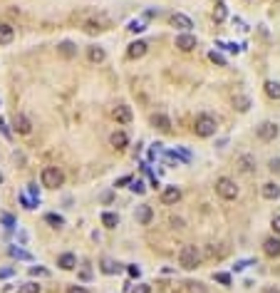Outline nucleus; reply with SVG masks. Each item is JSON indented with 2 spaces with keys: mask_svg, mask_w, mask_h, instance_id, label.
<instances>
[{
  "mask_svg": "<svg viewBox=\"0 0 280 293\" xmlns=\"http://www.w3.org/2000/svg\"><path fill=\"white\" fill-rule=\"evenodd\" d=\"M171 226H174V228H184V219H171Z\"/></svg>",
  "mask_w": 280,
  "mask_h": 293,
  "instance_id": "79ce46f5",
  "label": "nucleus"
},
{
  "mask_svg": "<svg viewBox=\"0 0 280 293\" xmlns=\"http://www.w3.org/2000/svg\"><path fill=\"white\" fill-rule=\"evenodd\" d=\"M213 17H216L218 23L226 17V5H223V3H218V5H216V10H213Z\"/></svg>",
  "mask_w": 280,
  "mask_h": 293,
  "instance_id": "7c9ffc66",
  "label": "nucleus"
},
{
  "mask_svg": "<svg viewBox=\"0 0 280 293\" xmlns=\"http://www.w3.org/2000/svg\"><path fill=\"white\" fill-rule=\"evenodd\" d=\"M233 107L238 112H248L250 110V97L248 95H235L233 97Z\"/></svg>",
  "mask_w": 280,
  "mask_h": 293,
  "instance_id": "4be33fe9",
  "label": "nucleus"
},
{
  "mask_svg": "<svg viewBox=\"0 0 280 293\" xmlns=\"http://www.w3.org/2000/svg\"><path fill=\"white\" fill-rule=\"evenodd\" d=\"M152 127L159 130V132H171V117L164 114V112H156L152 114Z\"/></svg>",
  "mask_w": 280,
  "mask_h": 293,
  "instance_id": "f8f14e48",
  "label": "nucleus"
},
{
  "mask_svg": "<svg viewBox=\"0 0 280 293\" xmlns=\"http://www.w3.org/2000/svg\"><path fill=\"white\" fill-rule=\"evenodd\" d=\"M213 278H216L218 283H223V286H231V274H223V271H218V274H213Z\"/></svg>",
  "mask_w": 280,
  "mask_h": 293,
  "instance_id": "c756f323",
  "label": "nucleus"
},
{
  "mask_svg": "<svg viewBox=\"0 0 280 293\" xmlns=\"http://www.w3.org/2000/svg\"><path fill=\"white\" fill-rule=\"evenodd\" d=\"M45 221H47V224H52L55 228H60V226L64 224V219H62L60 214H47V216H45Z\"/></svg>",
  "mask_w": 280,
  "mask_h": 293,
  "instance_id": "cd10ccee",
  "label": "nucleus"
},
{
  "mask_svg": "<svg viewBox=\"0 0 280 293\" xmlns=\"http://www.w3.org/2000/svg\"><path fill=\"white\" fill-rule=\"evenodd\" d=\"M132 293H152V286H149V283H137L132 288Z\"/></svg>",
  "mask_w": 280,
  "mask_h": 293,
  "instance_id": "72a5a7b5",
  "label": "nucleus"
},
{
  "mask_svg": "<svg viewBox=\"0 0 280 293\" xmlns=\"http://www.w3.org/2000/svg\"><path fill=\"white\" fill-rule=\"evenodd\" d=\"M40 181L45 189H60L64 184V174H62L60 166H45V169L40 172Z\"/></svg>",
  "mask_w": 280,
  "mask_h": 293,
  "instance_id": "7ed1b4c3",
  "label": "nucleus"
},
{
  "mask_svg": "<svg viewBox=\"0 0 280 293\" xmlns=\"http://www.w3.org/2000/svg\"><path fill=\"white\" fill-rule=\"evenodd\" d=\"M146 52H149V45L144 43V40H134V43L126 48V57L129 60H141Z\"/></svg>",
  "mask_w": 280,
  "mask_h": 293,
  "instance_id": "1a4fd4ad",
  "label": "nucleus"
},
{
  "mask_svg": "<svg viewBox=\"0 0 280 293\" xmlns=\"http://www.w3.org/2000/svg\"><path fill=\"white\" fill-rule=\"evenodd\" d=\"M268 169H270L273 174H275V172L280 174V159H270V162H268Z\"/></svg>",
  "mask_w": 280,
  "mask_h": 293,
  "instance_id": "c9c22d12",
  "label": "nucleus"
},
{
  "mask_svg": "<svg viewBox=\"0 0 280 293\" xmlns=\"http://www.w3.org/2000/svg\"><path fill=\"white\" fill-rule=\"evenodd\" d=\"M87 60L92 62V65H102V62L107 60V52L102 45H90L87 48Z\"/></svg>",
  "mask_w": 280,
  "mask_h": 293,
  "instance_id": "f3484780",
  "label": "nucleus"
},
{
  "mask_svg": "<svg viewBox=\"0 0 280 293\" xmlns=\"http://www.w3.org/2000/svg\"><path fill=\"white\" fill-rule=\"evenodd\" d=\"M15 40V28L8 23H0V45H10Z\"/></svg>",
  "mask_w": 280,
  "mask_h": 293,
  "instance_id": "412c9836",
  "label": "nucleus"
},
{
  "mask_svg": "<svg viewBox=\"0 0 280 293\" xmlns=\"http://www.w3.org/2000/svg\"><path fill=\"white\" fill-rule=\"evenodd\" d=\"M3 224H5V228H13L15 226V219L10 214H3Z\"/></svg>",
  "mask_w": 280,
  "mask_h": 293,
  "instance_id": "ea45409f",
  "label": "nucleus"
},
{
  "mask_svg": "<svg viewBox=\"0 0 280 293\" xmlns=\"http://www.w3.org/2000/svg\"><path fill=\"white\" fill-rule=\"evenodd\" d=\"M186 291H188V293H208L206 283H201V281H188V283H186Z\"/></svg>",
  "mask_w": 280,
  "mask_h": 293,
  "instance_id": "a878e982",
  "label": "nucleus"
},
{
  "mask_svg": "<svg viewBox=\"0 0 280 293\" xmlns=\"http://www.w3.org/2000/svg\"><path fill=\"white\" fill-rule=\"evenodd\" d=\"M30 276H50L47 268H40V266H32L30 268Z\"/></svg>",
  "mask_w": 280,
  "mask_h": 293,
  "instance_id": "f704fd0d",
  "label": "nucleus"
},
{
  "mask_svg": "<svg viewBox=\"0 0 280 293\" xmlns=\"http://www.w3.org/2000/svg\"><path fill=\"white\" fill-rule=\"evenodd\" d=\"M263 254L270 256V259H278L280 256V239L278 236H268L263 241Z\"/></svg>",
  "mask_w": 280,
  "mask_h": 293,
  "instance_id": "ddd939ff",
  "label": "nucleus"
},
{
  "mask_svg": "<svg viewBox=\"0 0 280 293\" xmlns=\"http://www.w3.org/2000/svg\"><path fill=\"white\" fill-rule=\"evenodd\" d=\"M13 130H15L17 134L28 137V134L32 132V122H30L25 114H15V117H13Z\"/></svg>",
  "mask_w": 280,
  "mask_h": 293,
  "instance_id": "6e6552de",
  "label": "nucleus"
},
{
  "mask_svg": "<svg viewBox=\"0 0 280 293\" xmlns=\"http://www.w3.org/2000/svg\"><path fill=\"white\" fill-rule=\"evenodd\" d=\"M255 134H258V139H261V142H273L278 134H280V127H278V124L275 122H261V124H258V127H255Z\"/></svg>",
  "mask_w": 280,
  "mask_h": 293,
  "instance_id": "39448f33",
  "label": "nucleus"
},
{
  "mask_svg": "<svg viewBox=\"0 0 280 293\" xmlns=\"http://www.w3.org/2000/svg\"><path fill=\"white\" fill-rule=\"evenodd\" d=\"M263 87H265V95H268L270 99H278V102H280V82H275V80H268Z\"/></svg>",
  "mask_w": 280,
  "mask_h": 293,
  "instance_id": "5701e85b",
  "label": "nucleus"
},
{
  "mask_svg": "<svg viewBox=\"0 0 280 293\" xmlns=\"http://www.w3.org/2000/svg\"><path fill=\"white\" fill-rule=\"evenodd\" d=\"M109 144L114 146V149H126V146H129V134L124 132V130H117V132H112L109 134Z\"/></svg>",
  "mask_w": 280,
  "mask_h": 293,
  "instance_id": "4468645a",
  "label": "nucleus"
},
{
  "mask_svg": "<svg viewBox=\"0 0 280 293\" xmlns=\"http://www.w3.org/2000/svg\"><path fill=\"white\" fill-rule=\"evenodd\" d=\"M261 293H280V291H278V288H275V286H265V288H263V291H261Z\"/></svg>",
  "mask_w": 280,
  "mask_h": 293,
  "instance_id": "a18cd8bd",
  "label": "nucleus"
},
{
  "mask_svg": "<svg viewBox=\"0 0 280 293\" xmlns=\"http://www.w3.org/2000/svg\"><path fill=\"white\" fill-rule=\"evenodd\" d=\"M174 45H176V50H181V52H191V50H196L199 40H196V35H191V33H181V35H176Z\"/></svg>",
  "mask_w": 280,
  "mask_h": 293,
  "instance_id": "423d86ee",
  "label": "nucleus"
},
{
  "mask_svg": "<svg viewBox=\"0 0 280 293\" xmlns=\"http://www.w3.org/2000/svg\"><path fill=\"white\" fill-rule=\"evenodd\" d=\"M67 293H90V291L84 288V286H77V283H75V286H70V288H67Z\"/></svg>",
  "mask_w": 280,
  "mask_h": 293,
  "instance_id": "58836bf2",
  "label": "nucleus"
},
{
  "mask_svg": "<svg viewBox=\"0 0 280 293\" xmlns=\"http://www.w3.org/2000/svg\"><path fill=\"white\" fill-rule=\"evenodd\" d=\"M238 169H241L243 174L255 172V157H253V154H241V157H238Z\"/></svg>",
  "mask_w": 280,
  "mask_h": 293,
  "instance_id": "6ab92c4d",
  "label": "nucleus"
},
{
  "mask_svg": "<svg viewBox=\"0 0 280 293\" xmlns=\"http://www.w3.org/2000/svg\"><path fill=\"white\" fill-rule=\"evenodd\" d=\"M270 226H273V234L280 236V214H275V216L270 219Z\"/></svg>",
  "mask_w": 280,
  "mask_h": 293,
  "instance_id": "473e14b6",
  "label": "nucleus"
},
{
  "mask_svg": "<svg viewBox=\"0 0 280 293\" xmlns=\"http://www.w3.org/2000/svg\"><path fill=\"white\" fill-rule=\"evenodd\" d=\"M132 192H137V194H144L146 189H144V181H132Z\"/></svg>",
  "mask_w": 280,
  "mask_h": 293,
  "instance_id": "4c0bfd02",
  "label": "nucleus"
},
{
  "mask_svg": "<svg viewBox=\"0 0 280 293\" xmlns=\"http://www.w3.org/2000/svg\"><path fill=\"white\" fill-rule=\"evenodd\" d=\"M263 199H268V201H278L280 199V186L275 181H265L263 184Z\"/></svg>",
  "mask_w": 280,
  "mask_h": 293,
  "instance_id": "aec40b11",
  "label": "nucleus"
},
{
  "mask_svg": "<svg viewBox=\"0 0 280 293\" xmlns=\"http://www.w3.org/2000/svg\"><path fill=\"white\" fill-rule=\"evenodd\" d=\"M208 57H211V62H216V65L226 67V57H223V55H218V52H211Z\"/></svg>",
  "mask_w": 280,
  "mask_h": 293,
  "instance_id": "2f4dec72",
  "label": "nucleus"
},
{
  "mask_svg": "<svg viewBox=\"0 0 280 293\" xmlns=\"http://www.w3.org/2000/svg\"><path fill=\"white\" fill-rule=\"evenodd\" d=\"M17 293H42V286L35 283V281H28V283H23L17 288Z\"/></svg>",
  "mask_w": 280,
  "mask_h": 293,
  "instance_id": "393cba45",
  "label": "nucleus"
},
{
  "mask_svg": "<svg viewBox=\"0 0 280 293\" xmlns=\"http://www.w3.org/2000/svg\"><path fill=\"white\" fill-rule=\"evenodd\" d=\"M129 30H132V33H144L146 23H141V20H132V23H129Z\"/></svg>",
  "mask_w": 280,
  "mask_h": 293,
  "instance_id": "c85d7f7f",
  "label": "nucleus"
},
{
  "mask_svg": "<svg viewBox=\"0 0 280 293\" xmlns=\"http://www.w3.org/2000/svg\"><path fill=\"white\" fill-rule=\"evenodd\" d=\"M181 201V189L176 184H169V186H164L161 189V204H166V206H174V204H179Z\"/></svg>",
  "mask_w": 280,
  "mask_h": 293,
  "instance_id": "0eeeda50",
  "label": "nucleus"
},
{
  "mask_svg": "<svg viewBox=\"0 0 280 293\" xmlns=\"http://www.w3.org/2000/svg\"><path fill=\"white\" fill-rule=\"evenodd\" d=\"M137 221L141 224V226H149L152 224V219H154V209L149 206V204H141V206H137Z\"/></svg>",
  "mask_w": 280,
  "mask_h": 293,
  "instance_id": "2eb2a0df",
  "label": "nucleus"
},
{
  "mask_svg": "<svg viewBox=\"0 0 280 293\" xmlns=\"http://www.w3.org/2000/svg\"><path fill=\"white\" fill-rule=\"evenodd\" d=\"M0 132H3V137H8V139H10V130L5 127V122H3V119H0Z\"/></svg>",
  "mask_w": 280,
  "mask_h": 293,
  "instance_id": "a19ab883",
  "label": "nucleus"
},
{
  "mask_svg": "<svg viewBox=\"0 0 280 293\" xmlns=\"http://www.w3.org/2000/svg\"><path fill=\"white\" fill-rule=\"evenodd\" d=\"M0 184H3V172H0Z\"/></svg>",
  "mask_w": 280,
  "mask_h": 293,
  "instance_id": "49530a36",
  "label": "nucleus"
},
{
  "mask_svg": "<svg viewBox=\"0 0 280 293\" xmlns=\"http://www.w3.org/2000/svg\"><path fill=\"white\" fill-rule=\"evenodd\" d=\"M102 274H107V276L117 274V263H114V261H109V259H104V261H102Z\"/></svg>",
  "mask_w": 280,
  "mask_h": 293,
  "instance_id": "bb28decb",
  "label": "nucleus"
},
{
  "mask_svg": "<svg viewBox=\"0 0 280 293\" xmlns=\"http://www.w3.org/2000/svg\"><path fill=\"white\" fill-rule=\"evenodd\" d=\"M102 226H107V228H117V226H119V216H117L114 212H104V214H102Z\"/></svg>",
  "mask_w": 280,
  "mask_h": 293,
  "instance_id": "b1692460",
  "label": "nucleus"
},
{
  "mask_svg": "<svg viewBox=\"0 0 280 293\" xmlns=\"http://www.w3.org/2000/svg\"><path fill=\"white\" fill-rule=\"evenodd\" d=\"M13 274V268H0V278H8Z\"/></svg>",
  "mask_w": 280,
  "mask_h": 293,
  "instance_id": "37998d69",
  "label": "nucleus"
},
{
  "mask_svg": "<svg viewBox=\"0 0 280 293\" xmlns=\"http://www.w3.org/2000/svg\"><path fill=\"white\" fill-rule=\"evenodd\" d=\"M179 266H181L184 271L199 268V266H201V251H199V246H193V244L181 246V251H179Z\"/></svg>",
  "mask_w": 280,
  "mask_h": 293,
  "instance_id": "f03ea898",
  "label": "nucleus"
},
{
  "mask_svg": "<svg viewBox=\"0 0 280 293\" xmlns=\"http://www.w3.org/2000/svg\"><path fill=\"white\" fill-rule=\"evenodd\" d=\"M10 256H15V259H30V254H25V251H20V248H10Z\"/></svg>",
  "mask_w": 280,
  "mask_h": 293,
  "instance_id": "e433bc0d",
  "label": "nucleus"
},
{
  "mask_svg": "<svg viewBox=\"0 0 280 293\" xmlns=\"http://www.w3.org/2000/svg\"><path fill=\"white\" fill-rule=\"evenodd\" d=\"M171 25H174V28H179L181 33H188V30L193 28L191 17H188V15H184V13H174V15H171Z\"/></svg>",
  "mask_w": 280,
  "mask_h": 293,
  "instance_id": "dca6fc26",
  "label": "nucleus"
},
{
  "mask_svg": "<svg viewBox=\"0 0 280 293\" xmlns=\"http://www.w3.org/2000/svg\"><path fill=\"white\" fill-rule=\"evenodd\" d=\"M112 117L119 122V124H129L134 119V114H132V107L129 104H117V107L112 110Z\"/></svg>",
  "mask_w": 280,
  "mask_h": 293,
  "instance_id": "9d476101",
  "label": "nucleus"
},
{
  "mask_svg": "<svg viewBox=\"0 0 280 293\" xmlns=\"http://www.w3.org/2000/svg\"><path fill=\"white\" fill-rule=\"evenodd\" d=\"M216 194L223 199V201H233L238 199V184L231 177H218L216 179Z\"/></svg>",
  "mask_w": 280,
  "mask_h": 293,
  "instance_id": "20e7f679",
  "label": "nucleus"
},
{
  "mask_svg": "<svg viewBox=\"0 0 280 293\" xmlns=\"http://www.w3.org/2000/svg\"><path fill=\"white\" fill-rule=\"evenodd\" d=\"M193 132H196V137H201V139H208V137H213L218 132V119L213 114H208V112H201L196 117V122H193Z\"/></svg>",
  "mask_w": 280,
  "mask_h": 293,
  "instance_id": "f257e3e1",
  "label": "nucleus"
},
{
  "mask_svg": "<svg viewBox=\"0 0 280 293\" xmlns=\"http://www.w3.org/2000/svg\"><path fill=\"white\" fill-rule=\"evenodd\" d=\"M129 276H134V278H139V268H137V266H129Z\"/></svg>",
  "mask_w": 280,
  "mask_h": 293,
  "instance_id": "c03bdc74",
  "label": "nucleus"
},
{
  "mask_svg": "<svg viewBox=\"0 0 280 293\" xmlns=\"http://www.w3.org/2000/svg\"><path fill=\"white\" fill-rule=\"evenodd\" d=\"M57 55L62 60H75L77 57V45L72 43V40H62V43L57 45Z\"/></svg>",
  "mask_w": 280,
  "mask_h": 293,
  "instance_id": "9b49d317",
  "label": "nucleus"
},
{
  "mask_svg": "<svg viewBox=\"0 0 280 293\" xmlns=\"http://www.w3.org/2000/svg\"><path fill=\"white\" fill-rule=\"evenodd\" d=\"M57 266H60L62 271H75V268H77V256L70 254V251H67V254H60V256H57Z\"/></svg>",
  "mask_w": 280,
  "mask_h": 293,
  "instance_id": "a211bd4d",
  "label": "nucleus"
}]
</instances>
